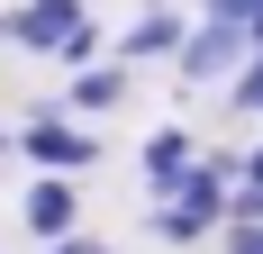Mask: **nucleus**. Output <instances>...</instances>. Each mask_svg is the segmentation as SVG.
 Here are the masks:
<instances>
[{
  "label": "nucleus",
  "mask_w": 263,
  "mask_h": 254,
  "mask_svg": "<svg viewBox=\"0 0 263 254\" xmlns=\"http://www.w3.org/2000/svg\"><path fill=\"white\" fill-rule=\"evenodd\" d=\"M9 154H27L36 173H91V164H100V136L73 127V118H54V109H36V118L9 136Z\"/></svg>",
  "instance_id": "f257e3e1"
},
{
  "label": "nucleus",
  "mask_w": 263,
  "mask_h": 254,
  "mask_svg": "<svg viewBox=\"0 0 263 254\" xmlns=\"http://www.w3.org/2000/svg\"><path fill=\"white\" fill-rule=\"evenodd\" d=\"M227 109H236V118H263V55H245V64H236V82H227Z\"/></svg>",
  "instance_id": "1a4fd4ad"
},
{
  "label": "nucleus",
  "mask_w": 263,
  "mask_h": 254,
  "mask_svg": "<svg viewBox=\"0 0 263 254\" xmlns=\"http://www.w3.org/2000/svg\"><path fill=\"white\" fill-rule=\"evenodd\" d=\"M73 27H91V0H18V9H0V46H18V55H54Z\"/></svg>",
  "instance_id": "f03ea898"
},
{
  "label": "nucleus",
  "mask_w": 263,
  "mask_h": 254,
  "mask_svg": "<svg viewBox=\"0 0 263 254\" xmlns=\"http://www.w3.org/2000/svg\"><path fill=\"white\" fill-rule=\"evenodd\" d=\"M191 37V9H136V27L118 37V64H173Z\"/></svg>",
  "instance_id": "39448f33"
},
{
  "label": "nucleus",
  "mask_w": 263,
  "mask_h": 254,
  "mask_svg": "<svg viewBox=\"0 0 263 254\" xmlns=\"http://www.w3.org/2000/svg\"><path fill=\"white\" fill-rule=\"evenodd\" d=\"M46 254H109V245H100V236H82V227H73V236H54Z\"/></svg>",
  "instance_id": "ddd939ff"
},
{
  "label": "nucleus",
  "mask_w": 263,
  "mask_h": 254,
  "mask_svg": "<svg viewBox=\"0 0 263 254\" xmlns=\"http://www.w3.org/2000/svg\"><path fill=\"white\" fill-rule=\"evenodd\" d=\"M0 164H9V136H0Z\"/></svg>",
  "instance_id": "dca6fc26"
},
{
  "label": "nucleus",
  "mask_w": 263,
  "mask_h": 254,
  "mask_svg": "<svg viewBox=\"0 0 263 254\" xmlns=\"http://www.w3.org/2000/svg\"><path fill=\"white\" fill-rule=\"evenodd\" d=\"M236 27H245V55H263V0H245V19H236Z\"/></svg>",
  "instance_id": "f8f14e48"
},
{
  "label": "nucleus",
  "mask_w": 263,
  "mask_h": 254,
  "mask_svg": "<svg viewBox=\"0 0 263 254\" xmlns=\"http://www.w3.org/2000/svg\"><path fill=\"white\" fill-rule=\"evenodd\" d=\"M182 82H236V64H245V27H227V19H191V37H182Z\"/></svg>",
  "instance_id": "20e7f679"
},
{
  "label": "nucleus",
  "mask_w": 263,
  "mask_h": 254,
  "mask_svg": "<svg viewBox=\"0 0 263 254\" xmlns=\"http://www.w3.org/2000/svg\"><path fill=\"white\" fill-rule=\"evenodd\" d=\"M136 164H145V182H155V200H163V191H173V182H182L191 164H200V136H191V127L173 118V127H155V136L136 146Z\"/></svg>",
  "instance_id": "423d86ee"
},
{
  "label": "nucleus",
  "mask_w": 263,
  "mask_h": 254,
  "mask_svg": "<svg viewBox=\"0 0 263 254\" xmlns=\"http://www.w3.org/2000/svg\"><path fill=\"white\" fill-rule=\"evenodd\" d=\"M18 227L36 236V245L73 236V227H82V182H73V173H36V182L18 191Z\"/></svg>",
  "instance_id": "7ed1b4c3"
},
{
  "label": "nucleus",
  "mask_w": 263,
  "mask_h": 254,
  "mask_svg": "<svg viewBox=\"0 0 263 254\" xmlns=\"http://www.w3.org/2000/svg\"><path fill=\"white\" fill-rule=\"evenodd\" d=\"M191 9H200V19H227V27L245 19V0H191Z\"/></svg>",
  "instance_id": "4468645a"
},
{
  "label": "nucleus",
  "mask_w": 263,
  "mask_h": 254,
  "mask_svg": "<svg viewBox=\"0 0 263 254\" xmlns=\"http://www.w3.org/2000/svg\"><path fill=\"white\" fill-rule=\"evenodd\" d=\"M145 9H182V0H145Z\"/></svg>",
  "instance_id": "2eb2a0df"
},
{
  "label": "nucleus",
  "mask_w": 263,
  "mask_h": 254,
  "mask_svg": "<svg viewBox=\"0 0 263 254\" xmlns=\"http://www.w3.org/2000/svg\"><path fill=\"white\" fill-rule=\"evenodd\" d=\"M54 64H73V73H82V64H100V19H91V27H73V37L54 46Z\"/></svg>",
  "instance_id": "9d476101"
},
{
  "label": "nucleus",
  "mask_w": 263,
  "mask_h": 254,
  "mask_svg": "<svg viewBox=\"0 0 263 254\" xmlns=\"http://www.w3.org/2000/svg\"><path fill=\"white\" fill-rule=\"evenodd\" d=\"M227 218H254V227H263V146H254V154L236 164V191H227Z\"/></svg>",
  "instance_id": "6e6552de"
},
{
  "label": "nucleus",
  "mask_w": 263,
  "mask_h": 254,
  "mask_svg": "<svg viewBox=\"0 0 263 254\" xmlns=\"http://www.w3.org/2000/svg\"><path fill=\"white\" fill-rule=\"evenodd\" d=\"M227 254H263V227H254V218H227Z\"/></svg>",
  "instance_id": "9b49d317"
},
{
  "label": "nucleus",
  "mask_w": 263,
  "mask_h": 254,
  "mask_svg": "<svg viewBox=\"0 0 263 254\" xmlns=\"http://www.w3.org/2000/svg\"><path fill=\"white\" fill-rule=\"evenodd\" d=\"M54 109H82V118H109V109H127V64H82L73 73V91Z\"/></svg>",
  "instance_id": "0eeeda50"
}]
</instances>
